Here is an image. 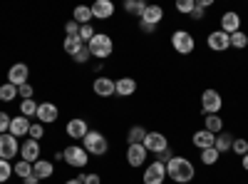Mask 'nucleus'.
<instances>
[{"instance_id":"nucleus-1","label":"nucleus","mask_w":248,"mask_h":184,"mask_svg":"<svg viewBox=\"0 0 248 184\" xmlns=\"http://www.w3.org/2000/svg\"><path fill=\"white\" fill-rule=\"evenodd\" d=\"M194 177H196L194 162L186 154H174V159L167 165V179H171L176 184H189Z\"/></svg>"},{"instance_id":"nucleus-2","label":"nucleus","mask_w":248,"mask_h":184,"mask_svg":"<svg viewBox=\"0 0 248 184\" xmlns=\"http://www.w3.org/2000/svg\"><path fill=\"white\" fill-rule=\"evenodd\" d=\"M87 48H90V55H92V57L107 60V57L114 52V40H112L107 33H97L90 43H87Z\"/></svg>"},{"instance_id":"nucleus-3","label":"nucleus","mask_w":248,"mask_h":184,"mask_svg":"<svg viewBox=\"0 0 248 184\" xmlns=\"http://www.w3.org/2000/svg\"><path fill=\"white\" fill-rule=\"evenodd\" d=\"M82 147L87 150V154H94V157H105V154L109 152V142H107V137L102 134V132H97V130H90V132H87V137L82 139Z\"/></svg>"},{"instance_id":"nucleus-4","label":"nucleus","mask_w":248,"mask_h":184,"mask_svg":"<svg viewBox=\"0 0 248 184\" xmlns=\"http://www.w3.org/2000/svg\"><path fill=\"white\" fill-rule=\"evenodd\" d=\"M223 110V97L218 90L209 87V90H203L201 92V112L203 115H218Z\"/></svg>"},{"instance_id":"nucleus-5","label":"nucleus","mask_w":248,"mask_h":184,"mask_svg":"<svg viewBox=\"0 0 248 184\" xmlns=\"http://www.w3.org/2000/svg\"><path fill=\"white\" fill-rule=\"evenodd\" d=\"M62 157H65V162L70 167H75V169H85L87 162H90V154H87V150L82 145H67L65 152H62Z\"/></svg>"},{"instance_id":"nucleus-6","label":"nucleus","mask_w":248,"mask_h":184,"mask_svg":"<svg viewBox=\"0 0 248 184\" xmlns=\"http://www.w3.org/2000/svg\"><path fill=\"white\" fill-rule=\"evenodd\" d=\"M171 48L179 52V55H191L194 48H196V40L189 30H174L171 33Z\"/></svg>"},{"instance_id":"nucleus-7","label":"nucleus","mask_w":248,"mask_h":184,"mask_svg":"<svg viewBox=\"0 0 248 184\" xmlns=\"http://www.w3.org/2000/svg\"><path fill=\"white\" fill-rule=\"evenodd\" d=\"M144 150H147L149 154H161L164 150H169L167 134H164V132H156V130L147 132V139H144Z\"/></svg>"},{"instance_id":"nucleus-8","label":"nucleus","mask_w":248,"mask_h":184,"mask_svg":"<svg viewBox=\"0 0 248 184\" xmlns=\"http://www.w3.org/2000/svg\"><path fill=\"white\" fill-rule=\"evenodd\" d=\"M167 179V165H161L159 159H152L144 167V184H164Z\"/></svg>"},{"instance_id":"nucleus-9","label":"nucleus","mask_w":248,"mask_h":184,"mask_svg":"<svg viewBox=\"0 0 248 184\" xmlns=\"http://www.w3.org/2000/svg\"><path fill=\"white\" fill-rule=\"evenodd\" d=\"M20 154V139H15L10 132L0 134V159H15Z\"/></svg>"},{"instance_id":"nucleus-10","label":"nucleus","mask_w":248,"mask_h":184,"mask_svg":"<svg viewBox=\"0 0 248 184\" xmlns=\"http://www.w3.org/2000/svg\"><path fill=\"white\" fill-rule=\"evenodd\" d=\"M87 132H90V125H87L85 117H72L67 125H65V134L70 139H85Z\"/></svg>"},{"instance_id":"nucleus-11","label":"nucleus","mask_w":248,"mask_h":184,"mask_svg":"<svg viewBox=\"0 0 248 184\" xmlns=\"http://www.w3.org/2000/svg\"><path fill=\"white\" fill-rule=\"evenodd\" d=\"M92 90H94V95L97 97H112L114 92H117V85H114V80L112 77H107V75H97L94 77V83H92Z\"/></svg>"},{"instance_id":"nucleus-12","label":"nucleus","mask_w":248,"mask_h":184,"mask_svg":"<svg viewBox=\"0 0 248 184\" xmlns=\"http://www.w3.org/2000/svg\"><path fill=\"white\" fill-rule=\"evenodd\" d=\"M28 77H30V67H28L25 63H15V65H10V70H8V83H10V85L23 87V85L28 83Z\"/></svg>"},{"instance_id":"nucleus-13","label":"nucleus","mask_w":248,"mask_h":184,"mask_svg":"<svg viewBox=\"0 0 248 184\" xmlns=\"http://www.w3.org/2000/svg\"><path fill=\"white\" fill-rule=\"evenodd\" d=\"M35 117H37L40 125H55L57 117H60V110H57V105H52V102H40Z\"/></svg>"},{"instance_id":"nucleus-14","label":"nucleus","mask_w":248,"mask_h":184,"mask_svg":"<svg viewBox=\"0 0 248 184\" xmlns=\"http://www.w3.org/2000/svg\"><path fill=\"white\" fill-rule=\"evenodd\" d=\"M206 43H209V48L214 52H226V50L231 48V35H226L223 30H214V33H209Z\"/></svg>"},{"instance_id":"nucleus-15","label":"nucleus","mask_w":248,"mask_h":184,"mask_svg":"<svg viewBox=\"0 0 248 184\" xmlns=\"http://www.w3.org/2000/svg\"><path fill=\"white\" fill-rule=\"evenodd\" d=\"M20 159H25V162H30V165H35V162L40 159V142L25 137L23 145H20Z\"/></svg>"},{"instance_id":"nucleus-16","label":"nucleus","mask_w":248,"mask_h":184,"mask_svg":"<svg viewBox=\"0 0 248 184\" xmlns=\"http://www.w3.org/2000/svg\"><path fill=\"white\" fill-rule=\"evenodd\" d=\"M90 10H92V17L94 20H109L117 8H114L112 0H94V3L90 5Z\"/></svg>"},{"instance_id":"nucleus-17","label":"nucleus","mask_w":248,"mask_h":184,"mask_svg":"<svg viewBox=\"0 0 248 184\" xmlns=\"http://www.w3.org/2000/svg\"><path fill=\"white\" fill-rule=\"evenodd\" d=\"M218 23H221L218 30H223L226 35H233V33L241 30V15H238L236 10H229V13H223V15H221Z\"/></svg>"},{"instance_id":"nucleus-18","label":"nucleus","mask_w":248,"mask_h":184,"mask_svg":"<svg viewBox=\"0 0 248 184\" xmlns=\"http://www.w3.org/2000/svg\"><path fill=\"white\" fill-rule=\"evenodd\" d=\"M149 159V152L144 150V145H129L127 147V162L129 167H144V162Z\"/></svg>"},{"instance_id":"nucleus-19","label":"nucleus","mask_w":248,"mask_h":184,"mask_svg":"<svg viewBox=\"0 0 248 184\" xmlns=\"http://www.w3.org/2000/svg\"><path fill=\"white\" fill-rule=\"evenodd\" d=\"M214 142H216V134H211L209 130H196L194 134H191V145L201 152V150H209V147H214Z\"/></svg>"},{"instance_id":"nucleus-20","label":"nucleus","mask_w":248,"mask_h":184,"mask_svg":"<svg viewBox=\"0 0 248 184\" xmlns=\"http://www.w3.org/2000/svg\"><path fill=\"white\" fill-rule=\"evenodd\" d=\"M30 125L32 122L28 119V117H23V115H17V117H13V122H10V134L15 137V139H23V137H28V132H30Z\"/></svg>"},{"instance_id":"nucleus-21","label":"nucleus","mask_w":248,"mask_h":184,"mask_svg":"<svg viewBox=\"0 0 248 184\" xmlns=\"http://www.w3.org/2000/svg\"><path fill=\"white\" fill-rule=\"evenodd\" d=\"M114 85H117L114 95H119V97H132L137 92V80L134 77H119V80H114Z\"/></svg>"},{"instance_id":"nucleus-22","label":"nucleus","mask_w":248,"mask_h":184,"mask_svg":"<svg viewBox=\"0 0 248 184\" xmlns=\"http://www.w3.org/2000/svg\"><path fill=\"white\" fill-rule=\"evenodd\" d=\"M32 174L43 182V179H50L52 174H55V165L50 159H37L35 165H32Z\"/></svg>"},{"instance_id":"nucleus-23","label":"nucleus","mask_w":248,"mask_h":184,"mask_svg":"<svg viewBox=\"0 0 248 184\" xmlns=\"http://www.w3.org/2000/svg\"><path fill=\"white\" fill-rule=\"evenodd\" d=\"M233 139H236V137H233L231 132H226V130H223V132H218V134H216V142H214L216 152H218V154L231 152V147H233Z\"/></svg>"},{"instance_id":"nucleus-24","label":"nucleus","mask_w":248,"mask_h":184,"mask_svg":"<svg viewBox=\"0 0 248 184\" xmlns=\"http://www.w3.org/2000/svg\"><path fill=\"white\" fill-rule=\"evenodd\" d=\"M139 20H144V23H149V25H159L164 20V8L161 5H147V10H144V15Z\"/></svg>"},{"instance_id":"nucleus-25","label":"nucleus","mask_w":248,"mask_h":184,"mask_svg":"<svg viewBox=\"0 0 248 184\" xmlns=\"http://www.w3.org/2000/svg\"><path fill=\"white\" fill-rule=\"evenodd\" d=\"M203 130H209L211 134L223 132V117L221 115H206L203 117Z\"/></svg>"},{"instance_id":"nucleus-26","label":"nucleus","mask_w":248,"mask_h":184,"mask_svg":"<svg viewBox=\"0 0 248 184\" xmlns=\"http://www.w3.org/2000/svg\"><path fill=\"white\" fill-rule=\"evenodd\" d=\"M82 48H85V43L79 40V35H72V37H65V43H62V50H65V55L75 57Z\"/></svg>"},{"instance_id":"nucleus-27","label":"nucleus","mask_w":248,"mask_h":184,"mask_svg":"<svg viewBox=\"0 0 248 184\" xmlns=\"http://www.w3.org/2000/svg\"><path fill=\"white\" fill-rule=\"evenodd\" d=\"M72 20L77 25H90L92 23V10H90V5H79V8H75V13H72Z\"/></svg>"},{"instance_id":"nucleus-28","label":"nucleus","mask_w":248,"mask_h":184,"mask_svg":"<svg viewBox=\"0 0 248 184\" xmlns=\"http://www.w3.org/2000/svg\"><path fill=\"white\" fill-rule=\"evenodd\" d=\"M144 10H147V3H144V0H124V13L127 15L141 17Z\"/></svg>"},{"instance_id":"nucleus-29","label":"nucleus","mask_w":248,"mask_h":184,"mask_svg":"<svg viewBox=\"0 0 248 184\" xmlns=\"http://www.w3.org/2000/svg\"><path fill=\"white\" fill-rule=\"evenodd\" d=\"M147 132H149V130H144L141 125H134V127H129V132H127V142H129V145H144Z\"/></svg>"},{"instance_id":"nucleus-30","label":"nucleus","mask_w":248,"mask_h":184,"mask_svg":"<svg viewBox=\"0 0 248 184\" xmlns=\"http://www.w3.org/2000/svg\"><path fill=\"white\" fill-rule=\"evenodd\" d=\"M13 174L20 177V179H28L32 174V165H30V162H25V159H17L15 165H13Z\"/></svg>"},{"instance_id":"nucleus-31","label":"nucleus","mask_w":248,"mask_h":184,"mask_svg":"<svg viewBox=\"0 0 248 184\" xmlns=\"http://www.w3.org/2000/svg\"><path fill=\"white\" fill-rule=\"evenodd\" d=\"M37 107H40V102H35V100H20V115L28 119L37 115Z\"/></svg>"},{"instance_id":"nucleus-32","label":"nucleus","mask_w":248,"mask_h":184,"mask_svg":"<svg viewBox=\"0 0 248 184\" xmlns=\"http://www.w3.org/2000/svg\"><path fill=\"white\" fill-rule=\"evenodd\" d=\"M201 165H206V167H214L216 162L221 159V154L216 152V147H209V150H201Z\"/></svg>"},{"instance_id":"nucleus-33","label":"nucleus","mask_w":248,"mask_h":184,"mask_svg":"<svg viewBox=\"0 0 248 184\" xmlns=\"http://www.w3.org/2000/svg\"><path fill=\"white\" fill-rule=\"evenodd\" d=\"M17 100V87L5 83V85H0V102H13Z\"/></svg>"},{"instance_id":"nucleus-34","label":"nucleus","mask_w":248,"mask_h":184,"mask_svg":"<svg viewBox=\"0 0 248 184\" xmlns=\"http://www.w3.org/2000/svg\"><path fill=\"white\" fill-rule=\"evenodd\" d=\"M246 45H248V35H246L243 30H238V33H233V35H231V48L243 50Z\"/></svg>"},{"instance_id":"nucleus-35","label":"nucleus","mask_w":248,"mask_h":184,"mask_svg":"<svg viewBox=\"0 0 248 184\" xmlns=\"http://www.w3.org/2000/svg\"><path fill=\"white\" fill-rule=\"evenodd\" d=\"M231 152H236L238 157H246V154H248V139L236 137V139H233V147H231Z\"/></svg>"},{"instance_id":"nucleus-36","label":"nucleus","mask_w":248,"mask_h":184,"mask_svg":"<svg viewBox=\"0 0 248 184\" xmlns=\"http://www.w3.org/2000/svg\"><path fill=\"white\" fill-rule=\"evenodd\" d=\"M13 177V165L8 159H0V184H5Z\"/></svg>"},{"instance_id":"nucleus-37","label":"nucleus","mask_w":248,"mask_h":184,"mask_svg":"<svg viewBox=\"0 0 248 184\" xmlns=\"http://www.w3.org/2000/svg\"><path fill=\"white\" fill-rule=\"evenodd\" d=\"M94 35H97V30L92 28V23H90V25H79V40H82L85 45L90 43V40H92Z\"/></svg>"},{"instance_id":"nucleus-38","label":"nucleus","mask_w":248,"mask_h":184,"mask_svg":"<svg viewBox=\"0 0 248 184\" xmlns=\"http://www.w3.org/2000/svg\"><path fill=\"white\" fill-rule=\"evenodd\" d=\"M194 8H196V0H176V10L184 15H191Z\"/></svg>"},{"instance_id":"nucleus-39","label":"nucleus","mask_w":248,"mask_h":184,"mask_svg":"<svg viewBox=\"0 0 248 184\" xmlns=\"http://www.w3.org/2000/svg\"><path fill=\"white\" fill-rule=\"evenodd\" d=\"M43 134H45V125H40V122H35V125H30V132H28V137L30 139H43Z\"/></svg>"},{"instance_id":"nucleus-40","label":"nucleus","mask_w":248,"mask_h":184,"mask_svg":"<svg viewBox=\"0 0 248 184\" xmlns=\"http://www.w3.org/2000/svg\"><path fill=\"white\" fill-rule=\"evenodd\" d=\"M17 97H20V100H32V97H35V87H32L30 83H25L23 87H17Z\"/></svg>"},{"instance_id":"nucleus-41","label":"nucleus","mask_w":248,"mask_h":184,"mask_svg":"<svg viewBox=\"0 0 248 184\" xmlns=\"http://www.w3.org/2000/svg\"><path fill=\"white\" fill-rule=\"evenodd\" d=\"M79 182L82 184H102V177L97 172H87V174H79Z\"/></svg>"},{"instance_id":"nucleus-42","label":"nucleus","mask_w":248,"mask_h":184,"mask_svg":"<svg viewBox=\"0 0 248 184\" xmlns=\"http://www.w3.org/2000/svg\"><path fill=\"white\" fill-rule=\"evenodd\" d=\"M10 122H13V117H10L8 112L0 110V134H5V132L10 130Z\"/></svg>"},{"instance_id":"nucleus-43","label":"nucleus","mask_w":248,"mask_h":184,"mask_svg":"<svg viewBox=\"0 0 248 184\" xmlns=\"http://www.w3.org/2000/svg\"><path fill=\"white\" fill-rule=\"evenodd\" d=\"M90 57H92V55H90V48L85 45V48H82V50H79V52H77V55H75L72 60H75V63H77V65H82V63H87V60H90Z\"/></svg>"},{"instance_id":"nucleus-44","label":"nucleus","mask_w":248,"mask_h":184,"mask_svg":"<svg viewBox=\"0 0 248 184\" xmlns=\"http://www.w3.org/2000/svg\"><path fill=\"white\" fill-rule=\"evenodd\" d=\"M72 35H79V25L75 23V20H67V25H65V37H72Z\"/></svg>"},{"instance_id":"nucleus-45","label":"nucleus","mask_w":248,"mask_h":184,"mask_svg":"<svg viewBox=\"0 0 248 184\" xmlns=\"http://www.w3.org/2000/svg\"><path fill=\"white\" fill-rule=\"evenodd\" d=\"M156 159L161 162V165H169V162L174 159V152H171V147H169V150H164L161 154H156Z\"/></svg>"},{"instance_id":"nucleus-46","label":"nucleus","mask_w":248,"mask_h":184,"mask_svg":"<svg viewBox=\"0 0 248 184\" xmlns=\"http://www.w3.org/2000/svg\"><path fill=\"white\" fill-rule=\"evenodd\" d=\"M139 30L147 33V35H152V33H156V25H149V23H144V20H139Z\"/></svg>"},{"instance_id":"nucleus-47","label":"nucleus","mask_w":248,"mask_h":184,"mask_svg":"<svg viewBox=\"0 0 248 184\" xmlns=\"http://www.w3.org/2000/svg\"><path fill=\"white\" fill-rule=\"evenodd\" d=\"M189 17H191V20H194V23H201V20H203V10H201V8H194V10H191V15H189Z\"/></svg>"},{"instance_id":"nucleus-48","label":"nucleus","mask_w":248,"mask_h":184,"mask_svg":"<svg viewBox=\"0 0 248 184\" xmlns=\"http://www.w3.org/2000/svg\"><path fill=\"white\" fill-rule=\"evenodd\" d=\"M214 3L211 0H196V8H201V10H206V8H211Z\"/></svg>"},{"instance_id":"nucleus-49","label":"nucleus","mask_w":248,"mask_h":184,"mask_svg":"<svg viewBox=\"0 0 248 184\" xmlns=\"http://www.w3.org/2000/svg\"><path fill=\"white\" fill-rule=\"evenodd\" d=\"M23 184H40V179H37L35 174H30L28 179H23Z\"/></svg>"},{"instance_id":"nucleus-50","label":"nucleus","mask_w":248,"mask_h":184,"mask_svg":"<svg viewBox=\"0 0 248 184\" xmlns=\"http://www.w3.org/2000/svg\"><path fill=\"white\" fill-rule=\"evenodd\" d=\"M241 167H243V172H248V154L241 157Z\"/></svg>"},{"instance_id":"nucleus-51","label":"nucleus","mask_w":248,"mask_h":184,"mask_svg":"<svg viewBox=\"0 0 248 184\" xmlns=\"http://www.w3.org/2000/svg\"><path fill=\"white\" fill-rule=\"evenodd\" d=\"M62 184H82V182H79V177H75V179H67V182H62Z\"/></svg>"}]
</instances>
